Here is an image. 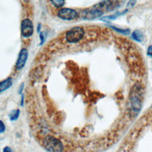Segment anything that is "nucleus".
Instances as JSON below:
<instances>
[{"instance_id":"obj_1","label":"nucleus","mask_w":152,"mask_h":152,"mask_svg":"<svg viewBox=\"0 0 152 152\" xmlns=\"http://www.w3.org/2000/svg\"><path fill=\"white\" fill-rule=\"evenodd\" d=\"M144 89L142 84L136 83L131 88L129 94V106L130 113L132 116H137L142 106Z\"/></svg>"},{"instance_id":"obj_2","label":"nucleus","mask_w":152,"mask_h":152,"mask_svg":"<svg viewBox=\"0 0 152 152\" xmlns=\"http://www.w3.org/2000/svg\"><path fill=\"white\" fill-rule=\"evenodd\" d=\"M43 145L48 152H62L64 150L62 142L59 139L52 135H48L45 137Z\"/></svg>"},{"instance_id":"obj_3","label":"nucleus","mask_w":152,"mask_h":152,"mask_svg":"<svg viewBox=\"0 0 152 152\" xmlns=\"http://www.w3.org/2000/svg\"><path fill=\"white\" fill-rule=\"evenodd\" d=\"M85 31L83 27L75 26L68 30L65 34V39L68 43H76L84 36Z\"/></svg>"},{"instance_id":"obj_4","label":"nucleus","mask_w":152,"mask_h":152,"mask_svg":"<svg viewBox=\"0 0 152 152\" xmlns=\"http://www.w3.org/2000/svg\"><path fill=\"white\" fill-rule=\"evenodd\" d=\"M21 34L24 38H29L32 36L34 33V26L32 21L26 18L21 22L20 25Z\"/></svg>"},{"instance_id":"obj_5","label":"nucleus","mask_w":152,"mask_h":152,"mask_svg":"<svg viewBox=\"0 0 152 152\" xmlns=\"http://www.w3.org/2000/svg\"><path fill=\"white\" fill-rule=\"evenodd\" d=\"M57 15L59 18L63 20L71 21L76 19L78 17V13L74 9L61 8L58 11Z\"/></svg>"},{"instance_id":"obj_6","label":"nucleus","mask_w":152,"mask_h":152,"mask_svg":"<svg viewBox=\"0 0 152 152\" xmlns=\"http://www.w3.org/2000/svg\"><path fill=\"white\" fill-rule=\"evenodd\" d=\"M104 12L92 7L91 8L84 10L82 12V17L84 20H93L101 17Z\"/></svg>"},{"instance_id":"obj_7","label":"nucleus","mask_w":152,"mask_h":152,"mask_svg":"<svg viewBox=\"0 0 152 152\" xmlns=\"http://www.w3.org/2000/svg\"><path fill=\"white\" fill-rule=\"evenodd\" d=\"M28 56V50L25 48H22L19 52V54L18 55V58L15 65V68L17 70H20L24 68V66H25L27 62Z\"/></svg>"},{"instance_id":"obj_8","label":"nucleus","mask_w":152,"mask_h":152,"mask_svg":"<svg viewBox=\"0 0 152 152\" xmlns=\"http://www.w3.org/2000/svg\"><path fill=\"white\" fill-rule=\"evenodd\" d=\"M112 7V1L110 0H102L99 3L95 4L93 7L98 9L103 12L104 10H108Z\"/></svg>"},{"instance_id":"obj_9","label":"nucleus","mask_w":152,"mask_h":152,"mask_svg":"<svg viewBox=\"0 0 152 152\" xmlns=\"http://www.w3.org/2000/svg\"><path fill=\"white\" fill-rule=\"evenodd\" d=\"M12 85V78L8 77L0 82V93L9 89Z\"/></svg>"},{"instance_id":"obj_10","label":"nucleus","mask_w":152,"mask_h":152,"mask_svg":"<svg viewBox=\"0 0 152 152\" xmlns=\"http://www.w3.org/2000/svg\"><path fill=\"white\" fill-rule=\"evenodd\" d=\"M132 39L137 42L141 43L143 40V34L140 30H135L132 33Z\"/></svg>"},{"instance_id":"obj_11","label":"nucleus","mask_w":152,"mask_h":152,"mask_svg":"<svg viewBox=\"0 0 152 152\" xmlns=\"http://www.w3.org/2000/svg\"><path fill=\"white\" fill-rule=\"evenodd\" d=\"M128 10L126 9L123 12H115V14H112V15H107V16H105V17H103L101 18L102 20L103 21H110V20H115L118 17L120 16L121 15H122V14H124L125 12H126L128 11Z\"/></svg>"},{"instance_id":"obj_12","label":"nucleus","mask_w":152,"mask_h":152,"mask_svg":"<svg viewBox=\"0 0 152 152\" xmlns=\"http://www.w3.org/2000/svg\"><path fill=\"white\" fill-rule=\"evenodd\" d=\"M20 114V110L18 109H15V110H13L12 111H11V112L10 113L9 118L11 121H16L18 118Z\"/></svg>"},{"instance_id":"obj_13","label":"nucleus","mask_w":152,"mask_h":152,"mask_svg":"<svg viewBox=\"0 0 152 152\" xmlns=\"http://www.w3.org/2000/svg\"><path fill=\"white\" fill-rule=\"evenodd\" d=\"M51 4L57 8H61L65 4V0H50Z\"/></svg>"},{"instance_id":"obj_14","label":"nucleus","mask_w":152,"mask_h":152,"mask_svg":"<svg viewBox=\"0 0 152 152\" xmlns=\"http://www.w3.org/2000/svg\"><path fill=\"white\" fill-rule=\"evenodd\" d=\"M112 29L115 30L116 31L119 32V33L125 34V35H127L130 33V30L128 28H118L116 27L115 26H110Z\"/></svg>"},{"instance_id":"obj_15","label":"nucleus","mask_w":152,"mask_h":152,"mask_svg":"<svg viewBox=\"0 0 152 152\" xmlns=\"http://www.w3.org/2000/svg\"><path fill=\"white\" fill-rule=\"evenodd\" d=\"M137 3V0H129L126 4L127 10L133 8Z\"/></svg>"},{"instance_id":"obj_16","label":"nucleus","mask_w":152,"mask_h":152,"mask_svg":"<svg viewBox=\"0 0 152 152\" xmlns=\"http://www.w3.org/2000/svg\"><path fill=\"white\" fill-rule=\"evenodd\" d=\"M39 39H40L39 45L41 46V45H43V43H45V40H46V38H45V34H44V33L43 31H40V33H39Z\"/></svg>"},{"instance_id":"obj_17","label":"nucleus","mask_w":152,"mask_h":152,"mask_svg":"<svg viewBox=\"0 0 152 152\" xmlns=\"http://www.w3.org/2000/svg\"><path fill=\"white\" fill-rule=\"evenodd\" d=\"M5 125L4 123V122L1 120H0V134L4 133L5 131Z\"/></svg>"},{"instance_id":"obj_18","label":"nucleus","mask_w":152,"mask_h":152,"mask_svg":"<svg viewBox=\"0 0 152 152\" xmlns=\"http://www.w3.org/2000/svg\"><path fill=\"white\" fill-rule=\"evenodd\" d=\"M147 55L152 58V45H150L148 47L147 51Z\"/></svg>"},{"instance_id":"obj_19","label":"nucleus","mask_w":152,"mask_h":152,"mask_svg":"<svg viewBox=\"0 0 152 152\" xmlns=\"http://www.w3.org/2000/svg\"><path fill=\"white\" fill-rule=\"evenodd\" d=\"M2 152H13V151L10 147L6 146L3 148Z\"/></svg>"},{"instance_id":"obj_20","label":"nucleus","mask_w":152,"mask_h":152,"mask_svg":"<svg viewBox=\"0 0 152 152\" xmlns=\"http://www.w3.org/2000/svg\"><path fill=\"white\" fill-rule=\"evenodd\" d=\"M24 87V83H22V84L20 85L19 88H18V93H19L20 94H21V93H22V91H23V90Z\"/></svg>"},{"instance_id":"obj_21","label":"nucleus","mask_w":152,"mask_h":152,"mask_svg":"<svg viewBox=\"0 0 152 152\" xmlns=\"http://www.w3.org/2000/svg\"><path fill=\"white\" fill-rule=\"evenodd\" d=\"M41 28H42V25L40 23H39L37 26V33H40L41 31Z\"/></svg>"},{"instance_id":"obj_22","label":"nucleus","mask_w":152,"mask_h":152,"mask_svg":"<svg viewBox=\"0 0 152 152\" xmlns=\"http://www.w3.org/2000/svg\"><path fill=\"white\" fill-rule=\"evenodd\" d=\"M22 96H21V102H20V104H21V106H23L24 105V96H23V94H21Z\"/></svg>"},{"instance_id":"obj_23","label":"nucleus","mask_w":152,"mask_h":152,"mask_svg":"<svg viewBox=\"0 0 152 152\" xmlns=\"http://www.w3.org/2000/svg\"><path fill=\"white\" fill-rule=\"evenodd\" d=\"M26 2H28L30 1V0H24Z\"/></svg>"}]
</instances>
